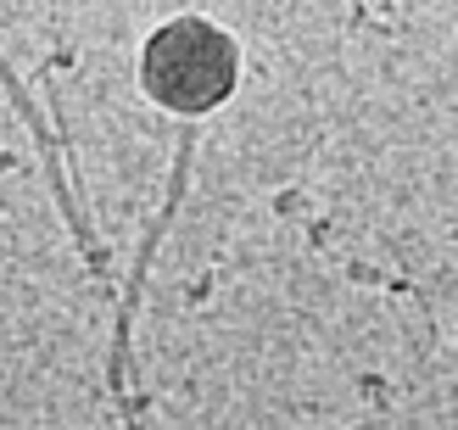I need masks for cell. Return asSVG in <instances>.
Segmentation results:
<instances>
[{
	"label": "cell",
	"mask_w": 458,
	"mask_h": 430,
	"mask_svg": "<svg viewBox=\"0 0 458 430\" xmlns=\"http://www.w3.org/2000/svg\"><path fill=\"white\" fill-rule=\"evenodd\" d=\"M235 79H241V51L208 17L163 22L140 51V84L168 112H208L235 89Z\"/></svg>",
	"instance_id": "cell-1"
}]
</instances>
